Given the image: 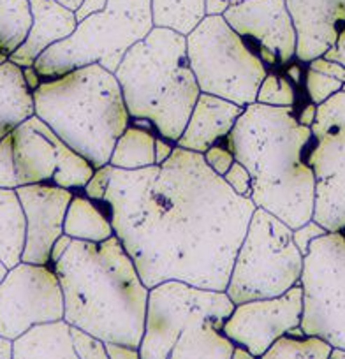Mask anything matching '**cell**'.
<instances>
[{
    "instance_id": "cell-1",
    "label": "cell",
    "mask_w": 345,
    "mask_h": 359,
    "mask_svg": "<svg viewBox=\"0 0 345 359\" xmlns=\"http://www.w3.org/2000/svg\"><path fill=\"white\" fill-rule=\"evenodd\" d=\"M102 201L148 289L182 280L226 291L257 206L238 196L203 154L175 147L161 165H113Z\"/></svg>"
},
{
    "instance_id": "cell-2",
    "label": "cell",
    "mask_w": 345,
    "mask_h": 359,
    "mask_svg": "<svg viewBox=\"0 0 345 359\" xmlns=\"http://www.w3.org/2000/svg\"><path fill=\"white\" fill-rule=\"evenodd\" d=\"M234 161L252 176L250 199L289 227L313 219L316 176L306 162L312 129L302 126L295 106L252 102L227 134Z\"/></svg>"
},
{
    "instance_id": "cell-3",
    "label": "cell",
    "mask_w": 345,
    "mask_h": 359,
    "mask_svg": "<svg viewBox=\"0 0 345 359\" xmlns=\"http://www.w3.org/2000/svg\"><path fill=\"white\" fill-rule=\"evenodd\" d=\"M64 291V319L104 341L140 348L150 289L115 236L72 240L53 264Z\"/></svg>"
},
{
    "instance_id": "cell-4",
    "label": "cell",
    "mask_w": 345,
    "mask_h": 359,
    "mask_svg": "<svg viewBox=\"0 0 345 359\" xmlns=\"http://www.w3.org/2000/svg\"><path fill=\"white\" fill-rule=\"evenodd\" d=\"M34 115L95 169L109 164L130 116L115 72L99 64L43 79L32 92Z\"/></svg>"
},
{
    "instance_id": "cell-5",
    "label": "cell",
    "mask_w": 345,
    "mask_h": 359,
    "mask_svg": "<svg viewBox=\"0 0 345 359\" xmlns=\"http://www.w3.org/2000/svg\"><path fill=\"white\" fill-rule=\"evenodd\" d=\"M115 76L130 118L151 123L177 144L201 94L189 64L187 36L154 27L127 51Z\"/></svg>"
},
{
    "instance_id": "cell-6",
    "label": "cell",
    "mask_w": 345,
    "mask_h": 359,
    "mask_svg": "<svg viewBox=\"0 0 345 359\" xmlns=\"http://www.w3.org/2000/svg\"><path fill=\"white\" fill-rule=\"evenodd\" d=\"M154 27L150 0H108L102 11L86 16L71 36L44 50L34 67L43 79L90 64L115 72L127 51Z\"/></svg>"
},
{
    "instance_id": "cell-7",
    "label": "cell",
    "mask_w": 345,
    "mask_h": 359,
    "mask_svg": "<svg viewBox=\"0 0 345 359\" xmlns=\"http://www.w3.org/2000/svg\"><path fill=\"white\" fill-rule=\"evenodd\" d=\"M303 254L292 227L264 208H255L238 248L226 292L234 305L275 298L299 284Z\"/></svg>"
},
{
    "instance_id": "cell-8",
    "label": "cell",
    "mask_w": 345,
    "mask_h": 359,
    "mask_svg": "<svg viewBox=\"0 0 345 359\" xmlns=\"http://www.w3.org/2000/svg\"><path fill=\"white\" fill-rule=\"evenodd\" d=\"M187 55L201 92L243 108L257 101L266 65L222 15H206L187 34Z\"/></svg>"
},
{
    "instance_id": "cell-9",
    "label": "cell",
    "mask_w": 345,
    "mask_h": 359,
    "mask_svg": "<svg viewBox=\"0 0 345 359\" xmlns=\"http://www.w3.org/2000/svg\"><path fill=\"white\" fill-rule=\"evenodd\" d=\"M234 302L226 291L198 287L182 280H165L150 287L140 358L169 359L178 337L203 320L224 326Z\"/></svg>"
},
{
    "instance_id": "cell-10",
    "label": "cell",
    "mask_w": 345,
    "mask_h": 359,
    "mask_svg": "<svg viewBox=\"0 0 345 359\" xmlns=\"http://www.w3.org/2000/svg\"><path fill=\"white\" fill-rule=\"evenodd\" d=\"M302 330L345 348V233L327 231L310 243L299 277Z\"/></svg>"
},
{
    "instance_id": "cell-11",
    "label": "cell",
    "mask_w": 345,
    "mask_h": 359,
    "mask_svg": "<svg viewBox=\"0 0 345 359\" xmlns=\"http://www.w3.org/2000/svg\"><path fill=\"white\" fill-rule=\"evenodd\" d=\"M306 162L316 176L313 220L345 233V92L317 106Z\"/></svg>"
},
{
    "instance_id": "cell-12",
    "label": "cell",
    "mask_w": 345,
    "mask_h": 359,
    "mask_svg": "<svg viewBox=\"0 0 345 359\" xmlns=\"http://www.w3.org/2000/svg\"><path fill=\"white\" fill-rule=\"evenodd\" d=\"M64 291L50 264L18 262L0 282V334L15 340L29 327L64 319Z\"/></svg>"
},
{
    "instance_id": "cell-13",
    "label": "cell",
    "mask_w": 345,
    "mask_h": 359,
    "mask_svg": "<svg viewBox=\"0 0 345 359\" xmlns=\"http://www.w3.org/2000/svg\"><path fill=\"white\" fill-rule=\"evenodd\" d=\"M303 289L292 285L275 298L252 299L234 306L222 326V333L236 345L247 347L255 358H263L275 340L302 324Z\"/></svg>"
},
{
    "instance_id": "cell-14",
    "label": "cell",
    "mask_w": 345,
    "mask_h": 359,
    "mask_svg": "<svg viewBox=\"0 0 345 359\" xmlns=\"http://www.w3.org/2000/svg\"><path fill=\"white\" fill-rule=\"evenodd\" d=\"M243 39L257 44L264 65L289 64L296 58V29L285 0H240L224 13Z\"/></svg>"
},
{
    "instance_id": "cell-15",
    "label": "cell",
    "mask_w": 345,
    "mask_h": 359,
    "mask_svg": "<svg viewBox=\"0 0 345 359\" xmlns=\"http://www.w3.org/2000/svg\"><path fill=\"white\" fill-rule=\"evenodd\" d=\"M16 194L27 224L22 261L50 264L51 247L64 234L65 213L74 194L71 189L55 184L20 185Z\"/></svg>"
},
{
    "instance_id": "cell-16",
    "label": "cell",
    "mask_w": 345,
    "mask_h": 359,
    "mask_svg": "<svg viewBox=\"0 0 345 359\" xmlns=\"http://www.w3.org/2000/svg\"><path fill=\"white\" fill-rule=\"evenodd\" d=\"M296 29V58L326 57L345 65V0H285Z\"/></svg>"
},
{
    "instance_id": "cell-17",
    "label": "cell",
    "mask_w": 345,
    "mask_h": 359,
    "mask_svg": "<svg viewBox=\"0 0 345 359\" xmlns=\"http://www.w3.org/2000/svg\"><path fill=\"white\" fill-rule=\"evenodd\" d=\"M11 136L18 184H53L65 144L58 134L39 116L32 115Z\"/></svg>"
},
{
    "instance_id": "cell-18",
    "label": "cell",
    "mask_w": 345,
    "mask_h": 359,
    "mask_svg": "<svg viewBox=\"0 0 345 359\" xmlns=\"http://www.w3.org/2000/svg\"><path fill=\"white\" fill-rule=\"evenodd\" d=\"M243 109L227 99L201 92L177 147L205 154L220 140H226Z\"/></svg>"
},
{
    "instance_id": "cell-19",
    "label": "cell",
    "mask_w": 345,
    "mask_h": 359,
    "mask_svg": "<svg viewBox=\"0 0 345 359\" xmlns=\"http://www.w3.org/2000/svg\"><path fill=\"white\" fill-rule=\"evenodd\" d=\"M32 8V29L25 43L9 55V60L20 67L34 65L44 50L58 41L65 39L78 27L74 11L62 6L57 0H30Z\"/></svg>"
},
{
    "instance_id": "cell-20",
    "label": "cell",
    "mask_w": 345,
    "mask_h": 359,
    "mask_svg": "<svg viewBox=\"0 0 345 359\" xmlns=\"http://www.w3.org/2000/svg\"><path fill=\"white\" fill-rule=\"evenodd\" d=\"M13 345H15V359H78L72 344L71 324L65 319L36 324L16 337Z\"/></svg>"
},
{
    "instance_id": "cell-21",
    "label": "cell",
    "mask_w": 345,
    "mask_h": 359,
    "mask_svg": "<svg viewBox=\"0 0 345 359\" xmlns=\"http://www.w3.org/2000/svg\"><path fill=\"white\" fill-rule=\"evenodd\" d=\"M32 115L34 97L22 67L11 60L0 64V141Z\"/></svg>"
},
{
    "instance_id": "cell-22",
    "label": "cell",
    "mask_w": 345,
    "mask_h": 359,
    "mask_svg": "<svg viewBox=\"0 0 345 359\" xmlns=\"http://www.w3.org/2000/svg\"><path fill=\"white\" fill-rule=\"evenodd\" d=\"M25 231V213L16 189L0 187V259L8 268L22 262Z\"/></svg>"
},
{
    "instance_id": "cell-23",
    "label": "cell",
    "mask_w": 345,
    "mask_h": 359,
    "mask_svg": "<svg viewBox=\"0 0 345 359\" xmlns=\"http://www.w3.org/2000/svg\"><path fill=\"white\" fill-rule=\"evenodd\" d=\"M64 233L72 240L83 241H101L115 236L111 219L102 210L95 206L94 199L74 196L69 203L67 213L64 220Z\"/></svg>"
},
{
    "instance_id": "cell-24",
    "label": "cell",
    "mask_w": 345,
    "mask_h": 359,
    "mask_svg": "<svg viewBox=\"0 0 345 359\" xmlns=\"http://www.w3.org/2000/svg\"><path fill=\"white\" fill-rule=\"evenodd\" d=\"M109 164L120 169H141L155 164V136L143 127L130 126L116 140Z\"/></svg>"
},
{
    "instance_id": "cell-25",
    "label": "cell",
    "mask_w": 345,
    "mask_h": 359,
    "mask_svg": "<svg viewBox=\"0 0 345 359\" xmlns=\"http://www.w3.org/2000/svg\"><path fill=\"white\" fill-rule=\"evenodd\" d=\"M155 27L191 34L206 16V0H150Z\"/></svg>"
},
{
    "instance_id": "cell-26",
    "label": "cell",
    "mask_w": 345,
    "mask_h": 359,
    "mask_svg": "<svg viewBox=\"0 0 345 359\" xmlns=\"http://www.w3.org/2000/svg\"><path fill=\"white\" fill-rule=\"evenodd\" d=\"M32 29L30 0H0V51L11 55Z\"/></svg>"
},
{
    "instance_id": "cell-27",
    "label": "cell",
    "mask_w": 345,
    "mask_h": 359,
    "mask_svg": "<svg viewBox=\"0 0 345 359\" xmlns=\"http://www.w3.org/2000/svg\"><path fill=\"white\" fill-rule=\"evenodd\" d=\"M333 345L320 337L284 334L264 352V359H327Z\"/></svg>"
},
{
    "instance_id": "cell-28",
    "label": "cell",
    "mask_w": 345,
    "mask_h": 359,
    "mask_svg": "<svg viewBox=\"0 0 345 359\" xmlns=\"http://www.w3.org/2000/svg\"><path fill=\"white\" fill-rule=\"evenodd\" d=\"M268 106H295L296 90L288 78L268 72L257 90V101Z\"/></svg>"
},
{
    "instance_id": "cell-29",
    "label": "cell",
    "mask_w": 345,
    "mask_h": 359,
    "mask_svg": "<svg viewBox=\"0 0 345 359\" xmlns=\"http://www.w3.org/2000/svg\"><path fill=\"white\" fill-rule=\"evenodd\" d=\"M341 85L344 83L340 79L330 78V76L323 74L319 71H313V69L309 67L305 74V88L306 94H309L310 102L313 104H323L327 99L333 97L334 94H338L341 90Z\"/></svg>"
},
{
    "instance_id": "cell-30",
    "label": "cell",
    "mask_w": 345,
    "mask_h": 359,
    "mask_svg": "<svg viewBox=\"0 0 345 359\" xmlns=\"http://www.w3.org/2000/svg\"><path fill=\"white\" fill-rule=\"evenodd\" d=\"M71 334L79 359H109L104 340L78 326H71Z\"/></svg>"
},
{
    "instance_id": "cell-31",
    "label": "cell",
    "mask_w": 345,
    "mask_h": 359,
    "mask_svg": "<svg viewBox=\"0 0 345 359\" xmlns=\"http://www.w3.org/2000/svg\"><path fill=\"white\" fill-rule=\"evenodd\" d=\"M0 187L16 189L20 187L16 176L15 155H13V136H6L0 141Z\"/></svg>"
},
{
    "instance_id": "cell-32",
    "label": "cell",
    "mask_w": 345,
    "mask_h": 359,
    "mask_svg": "<svg viewBox=\"0 0 345 359\" xmlns=\"http://www.w3.org/2000/svg\"><path fill=\"white\" fill-rule=\"evenodd\" d=\"M224 180H226L227 185H229V187L233 189L238 196L250 198L252 176L243 164H240L238 161H234L233 165L229 168V171L224 175Z\"/></svg>"
},
{
    "instance_id": "cell-33",
    "label": "cell",
    "mask_w": 345,
    "mask_h": 359,
    "mask_svg": "<svg viewBox=\"0 0 345 359\" xmlns=\"http://www.w3.org/2000/svg\"><path fill=\"white\" fill-rule=\"evenodd\" d=\"M111 169H113L111 164H106L102 165V168L95 169L92 178L88 180V184L83 187L86 198L94 199V201H102L106 191H108L109 178H111Z\"/></svg>"
},
{
    "instance_id": "cell-34",
    "label": "cell",
    "mask_w": 345,
    "mask_h": 359,
    "mask_svg": "<svg viewBox=\"0 0 345 359\" xmlns=\"http://www.w3.org/2000/svg\"><path fill=\"white\" fill-rule=\"evenodd\" d=\"M203 157H205L206 164H208L210 168H212L213 171H215L217 175H220V176L226 175V172L229 171V168L233 165V162H234L233 151H231L229 148L220 147L219 143L213 144L212 148H208V150L203 154Z\"/></svg>"
},
{
    "instance_id": "cell-35",
    "label": "cell",
    "mask_w": 345,
    "mask_h": 359,
    "mask_svg": "<svg viewBox=\"0 0 345 359\" xmlns=\"http://www.w3.org/2000/svg\"><path fill=\"white\" fill-rule=\"evenodd\" d=\"M326 233L327 231L324 229L319 222H316V220L312 219V220H309L306 224H303V226L292 229V240H295L296 247L299 248V252L305 255L306 252H309L310 243H312L316 238L323 236V234H326Z\"/></svg>"
},
{
    "instance_id": "cell-36",
    "label": "cell",
    "mask_w": 345,
    "mask_h": 359,
    "mask_svg": "<svg viewBox=\"0 0 345 359\" xmlns=\"http://www.w3.org/2000/svg\"><path fill=\"white\" fill-rule=\"evenodd\" d=\"M309 67L313 69V71L323 72V74L330 76V78L340 79L341 83H345V65L340 64V62L330 60L326 57H317L309 62Z\"/></svg>"
},
{
    "instance_id": "cell-37",
    "label": "cell",
    "mask_w": 345,
    "mask_h": 359,
    "mask_svg": "<svg viewBox=\"0 0 345 359\" xmlns=\"http://www.w3.org/2000/svg\"><path fill=\"white\" fill-rule=\"evenodd\" d=\"M106 351H108L109 359H137L140 358V348L129 347L123 344H113L106 341Z\"/></svg>"
},
{
    "instance_id": "cell-38",
    "label": "cell",
    "mask_w": 345,
    "mask_h": 359,
    "mask_svg": "<svg viewBox=\"0 0 345 359\" xmlns=\"http://www.w3.org/2000/svg\"><path fill=\"white\" fill-rule=\"evenodd\" d=\"M106 4H108V0H83L81 4H79V8L74 11L76 20L81 22V20H85L86 16L102 11V9L106 8Z\"/></svg>"
},
{
    "instance_id": "cell-39",
    "label": "cell",
    "mask_w": 345,
    "mask_h": 359,
    "mask_svg": "<svg viewBox=\"0 0 345 359\" xmlns=\"http://www.w3.org/2000/svg\"><path fill=\"white\" fill-rule=\"evenodd\" d=\"M172 150H175V143L165 137H155V164L161 165L162 162L168 161L171 157Z\"/></svg>"
},
{
    "instance_id": "cell-40",
    "label": "cell",
    "mask_w": 345,
    "mask_h": 359,
    "mask_svg": "<svg viewBox=\"0 0 345 359\" xmlns=\"http://www.w3.org/2000/svg\"><path fill=\"white\" fill-rule=\"evenodd\" d=\"M72 243V238L69 236V234H62L60 238H58L57 241L53 243V247H51V254H50V264H55V262L58 261V259L62 257V255L65 254V250L69 248V245Z\"/></svg>"
},
{
    "instance_id": "cell-41",
    "label": "cell",
    "mask_w": 345,
    "mask_h": 359,
    "mask_svg": "<svg viewBox=\"0 0 345 359\" xmlns=\"http://www.w3.org/2000/svg\"><path fill=\"white\" fill-rule=\"evenodd\" d=\"M22 71H23V79H25L27 86H29L30 92H34V90H36L37 86L41 85L43 78H41V74L36 71V67H34V65H29V67H22Z\"/></svg>"
},
{
    "instance_id": "cell-42",
    "label": "cell",
    "mask_w": 345,
    "mask_h": 359,
    "mask_svg": "<svg viewBox=\"0 0 345 359\" xmlns=\"http://www.w3.org/2000/svg\"><path fill=\"white\" fill-rule=\"evenodd\" d=\"M231 4V0H206V15H224Z\"/></svg>"
},
{
    "instance_id": "cell-43",
    "label": "cell",
    "mask_w": 345,
    "mask_h": 359,
    "mask_svg": "<svg viewBox=\"0 0 345 359\" xmlns=\"http://www.w3.org/2000/svg\"><path fill=\"white\" fill-rule=\"evenodd\" d=\"M316 116H317V104L310 102V104H306L305 108H303V111L299 113L298 122L302 123V126L312 127V123H313V120H316Z\"/></svg>"
},
{
    "instance_id": "cell-44",
    "label": "cell",
    "mask_w": 345,
    "mask_h": 359,
    "mask_svg": "<svg viewBox=\"0 0 345 359\" xmlns=\"http://www.w3.org/2000/svg\"><path fill=\"white\" fill-rule=\"evenodd\" d=\"M0 359H15V345L8 337L0 334Z\"/></svg>"
},
{
    "instance_id": "cell-45",
    "label": "cell",
    "mask_w": 345,
    "mask_h": 359,
    "mask_svg": "<svg viewBox=\"0 0 345 359\" xmlns=\"http://www.w3.org/2000/svg\"><path fill=\"white\" fill-rule=\"evenodd\" d=\"M285 74H288V78H291L292 83L299 85V81H302V65H299V64H292L291 67H288Z\"/></svg>"
},
{
    "instance_id": "cell-46",
    "label": "cell",
    "mask_w": 345,
    "mask_h": 359,
    "mask_svg": "<svg viewBox=\"0 0 345 359\" xmlns=\"http://www.w3.org/2000/svg\"><path fill=\"white\" fill-rule=\"evenodd\" d=\"M252 358H255V355L252 354L247 347H243V345H234L233 359H252Z\"/></svg>"
},
{
    "instance_id": "cell-47",
    "label": "cell",
    "mask_w": 345,
    "mask_h": 359,
    "mask_svg": "<svg viewBox=\"0 0 345 359\" xmlns=\"http://www.w3.org/2000/svg\"><path fill=\"white\" fill-rule=\"evenodd\" d=\"M57 2H60L62 6L69 8V9H71V11H76V9L79 8V4H81L83 0H57Z\"/></svg>"
},
{
    "instance_id": "cell-48",
    "label": "cell",
    "mask_w": 345,
    "mask_h": 359,
    "mask_svg": "<svg viewBox=\"0 0 345 359\" xmlns=\"http://www.w3.org/2000/svg\"><path fill=\"white\" fill-rule=\"evenodd\" d=\"M331 359H345V348L344 347H333L330 352Z\"/></svg>"
},
{
    "instance_id": "cell-49",
    "label": "cell",
    "mask_w": 345,
    "mask_h": 359,
    "mask_svg": "<svg viewBox=\"0 0 345 359\" xmlns=\"http://www.w3.org/2000/svg\"><path fill=\"white\" fill-rule=\"evenodd\" d=\"M8 271H9V268L4 264V261L0 259V282L4 280V277H6V275H8Z\"/></svg>"
},
{
    "instance_id": "cell-50",
    "label": "cell",
    "mask_w": 345,
    "mask_h": 359,
    "mask_svg": "<svg viewBox=\"0 0 345 359\" xmlns=\"http://www.w3.org/2000/svg\"><path fill=\"white\" fill-rule=\"evenodd\" d=\"M341 92H345V83H344V85H341Z\"/></svg>"
},
{
    "instance_id": "cell-51",
    "label": "cell",
    "mask_w": 345,
    "mask_h": 359,
    "mask_svg": "<svg viewBox=\"0 0 345 359\" xmlns=\"http://www.w3.org/2000/svg\"><path fill=\"white\" fill-rule=\"evenodd\" d=\"M231 2H240V0H231Z\"/></svg>"
}]
</instances>
